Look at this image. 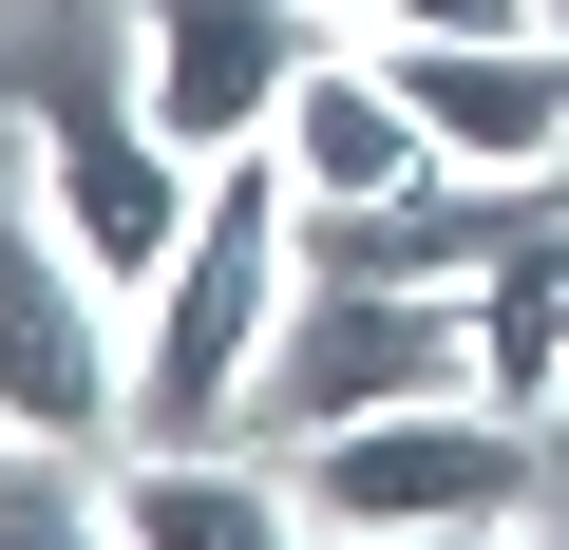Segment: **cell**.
Returning a JSON list of instances; mask_svg holds the SVG:
<instances>
[{
	"mask_svg": "<svg viewBox=\"0 0 569 550\" xmlns=\"http://www.w3.org/2000/svg\"><path fill=\"white\" fill-rule=\"evenodd\" d=\"M456 380H493V342H475L456 286H361V266H305V304H284L247 418L342 437V418H380V399H456Z\"/></svg>",
	"mask_w": 569,
	"mask_h": 550,
	"instance_id": "3",
	"label": "cell"
},
{
	"mask_svg": "<svg viewBox=\"0 0 569 550\" xmlns=\"http://www.w3.org/2000/svg\"><path fill=\"white\" fill-rule=\"evenodd\" d=\"M512 550H569V456H550V493H531V531H512Z\"/></svg>",
	"mask_w": 569,
	"mask_h": 550,
	"instance_id": "12",
	"label": "cell"
},
{
	"mask_svg": "<svg viewBox=\"0 0 569 550\" xmlns=\"http://www.w3.org/2000/svg\"><path fill=\"white\" fill-rule=\"evenodd\" d=\"M361 39H550V0H380Z\"/></svg>",
	"mask_w": 569,
	"mask_h": 550,
	"instance_id": "11",
	"label": "cell"
},
{
	"mask_svg": "<svg viewBox=\"0 0 569 550\" xmlns=\"http://www.w3.org/2000/svg\"><path fill=\"white\" fill-rule=\"evenodd\" d=\"M114 531H133V550H323L305 474H266V456H228V437H133Z\"/></svg>",
	"mask_w": 569,
	"mask_h": 550,
	"instance_id": "9",
	"label": "cell"
},
{
	"mask_svg": "<svg viewBox=\"0 0 569 550\" xmlns=\"http://www.w3.org/2000/svg\"><path fill=\"white\" fill-rule=\"evenodd\" d=\"M305 58H323V0H133V96H152V133L190 171L266 152Z\"/></svg>",
	"mask_w": 569,
	"mask_h": 550,
	"instance_id": "6",
	"label": "cell"
},
{
	"mask_svg": "<svg viewBox=\"0 0 569 550\" xmlns=\"http://www.w3.org/2000/svg\"><path fill=\"white\" fill-rule=\"evenodd\" d=\"M531 493H550V418H531V399H493V380H456V399H380V418L305 437V512H323V550H399V531H531Z\"/></svg>",
	"mask_w": 569,
	"mask_h": 550,
	"instance_id": "2",
	"label": "cell"
},
{
	"mask_svg": "<svg viewBox=\"0 0 569 550\" xmlns=\"http://www.w3.org/2000/svg\"><path fill=\"white\" fill-rule=\"evenodd\" d=\"M284 304H305V190H284V152H228L190 247L133 286V437H228Z\"/></svg>",
	"mask_w": 569,
	"mask_h": 550,
	"instance_id": "1",
	"label": "cell"
},
{
	"mask_svg": "<svg viewBox=\"0 0 569 550\" xmlns=\"http://www.w3.org/2000/svg\"><path fill=\"white\" fill-rule=\"evenodd\" d=\"M266 152H284V190H305L323 228H342V209H418V190H437V133H418V96L380 77V39H361V58H305V96H284V133H266Z\"/></svg>",
	"mask_w": 569,
	"mask_h": 550,
	"instance_id": "8",
	"label": "cell"
},
{
	"mask_svg": "<svg viewBox=\"0 0 569 550\" xmlns=\"http://www.w3.org/2000/svg\"><path fill=\"white\" fill-rule=\"evenodd\" d=\"M323 20H380V0H323Z\"/></svg>",
	"mask_w": 569,
	"mask_h": 550,
	"instance_id": "14",
	"label": "cell"
},
{
	"mask_svg": "<svg viewBox=\"0 0 569 550\" xmlns=\"http://www.w3.org/2000/svg\"><path fill=\"white\" fill-rule=\"evenodd\" d=\"M399 550H512V531H399Z\"/></svg>",
	"mask_w": 569,
	"mask_h": 550,
	"instance_id": "13",
	"label": "cell"
},
{
	"mask_svg": "<svg viewBox=\"0 0 569 550\" xmlns=\"http://www.w3.org/2000/svg\"><path fill=\"white\" fill-rule=\"evenodd\" d=\"M0 437H133V286H96L58 209H0Z\"/></svg>",
	"mask_w": 569,
	"mask_h": 550,
	"instance_id": "5",
	"label": "cell"
},
{
	"mask_svg": "<svg viewBox=\"0 0 569 550\" xmlns=\"http://www.w3.org/2000/svg\"><path fill=\"white\" fill-rule=\"evenodd\" d=\"M0 550H133L114 493L77 474V437H0Z\"/></svg>",
	"mask_w": 569,
	"mask_h": 550,
	"instance_id": "10",
	"label": "cell"
},
{
	"mask_svg": "<svg viewBox=\"0 0 569 550\" xmlns=\"http://www.w3.org/2000/svg\"><path fill=\"white\" fill-rule=\"evenodd\" d=\"M380 77L418 96L456 190H550L569 171V20L550 39H380Z\"/></svg>",
	"mask_w": 569,
	"mask_h": 550,
	"instance_id": "7",
	"label": "cell"
},
{
	"mask_svg": "<svg viewBox=\"0 0 569 550\" xmlns=\"http://www.w3.org/2000/svg\"><path fill=\"white\" fill-rule=\"evenodd\" d=\"M20 152H39V209L77 228L96 286H152V266L190 247V209H209V171L152 133V96H133V77H77V58L20 96Z\"/></svg>",
	"mask_w": 569,
	"mask_h": 550,
	"instance_id": "4",
	"label": "cell"
}]
</instances>
